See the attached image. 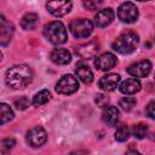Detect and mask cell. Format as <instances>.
Segmentation results:
<instances>
[{
    "mask_svg": "<svg viewBox=\"0 0 155 155\" xmlns=\"http://www.w3.org/2000/svg\"><path fill=\"white\" fill-rule=\"evenodd\" d=\"M33 79V70L25 64H18L11 67L5 75V82L13 90L27 87Z\"/></svg>",
    "mask_w": 155,
    "mask_h": 155,
    "instance_id": "6da1fadb",
    "label": "cell"
},
{
    "mask_svg": "<svg viewBox=\"0 0 155 155\" xmlns=\"http://www.w3.org/2000/svg\"><path fill=\"white\" fill-rule=\"evenodd\" d=\"M138 45V35L134 31H125L119 35L113 42V50L121 54L132 53Z\"/></svg>",
    "mask_w": 155,
    "mask_h": 155,
    "instance_id": "7a4b0ae2",
    "label": "cell"
},
{
    "mask_svg": "<svg viewBox=\"0 0 155 155\" xmlns=\"http://www.w3.org/2000/svg\"><path fill=\"white\" fill-rule=\"evenodd\" d=\"M44 36L46 38L47 41H50L53 45H61L64 44L68 39L67 35V29L63 25V23L58 21L50 22L48 24L45 25L44 28Z\"/></svg>",
    "mask_w": 155,
    "mask_h": 155,
    "instance_id": "3957f363",
    "label": "cell"
},
{
    "mask_svg": "<svg viewBox=\"0 0 155 155\" xmlns=\"http://www.w3.org/2000/svg\"><path fill=\"white\" fill-rule=\"evenodd\" d=\"M69 30L76 39H85L93 31V23L86 18L73 19L69 24Z\"/></svg>",
    "mask_w": 155,
    "mask_h": 155,
    "instance_id": "277c9868",
    "label": "cell"
},
{
    "mask_svg": "<svg viewBox=\"0 0 155 155\" xmlns=\"http://www.w3.org/2000/svg\"><path fill=\"white\" fill-rule=\"evenodd\" d=\"M79 88V81L73 75H63L56 84V91L59 94H71Z\"/></svg>",
    "mask_w": 155,
    "mask_h": 155,
    "instance_id": "5b68a950",
    "label": "cell"
},
{
    "mask_svg": "<svg viewBox=\"0 0 155 155\" xmlns=\"http://www.w3.org/2000/svg\"><path fill=\"white\" fill-rule=\"evenodd\" d=\"M117 17L124 23H133L138 18V8L130 1L124 2L117 8Z\"/></svg>",
    "mask_w": 155,
    "mask_h": 155,
    "instance_id": "8992f818",
    "label": "cell"
},
{
    "mask_svg": "<svg viewBox=\"0 0 155 155\" xmlns=\"http://www.w3.org/2000/svg\"><path fill=\"white\" fill-rule=\"evenodd\" d=\"M47 11L54 17H62L71 10L70 0H47Z\"/></svg>",
    "mask_w": 155,
    "mask_h": 155,
    "instance_id": "52a82bcc",
    "label": "cell"
},
{
    "mask_svg": "<svg viewBox=\"0 0 155 155\" xmlns=\"http://www.w3.org/2000/svg\"><path fill=\"white\" fill-rule=\"evenodd\" d=\"M46 140H47V134L41 126H35L30 128L27 133V142L29 143V145L34 148H39L44 145Z\"/></svg>",
    "mask_w": 155,
    "mask_h": 155,
    "instance_id": "ba28073f",
    "label": "cell"
},
{
    "mask_svg": "<svg viewBox=\"0 0 155 155\" xmlns=\"http://www.w3.org/2000/svg\"><path fill=\"white\" fill-rule=\"evenodd\" d=\"M150 70H151V63L148 59L133 63L127 68V73L133 78H145L149 75Z\"/></svg>",
    "mask_w": 155,
    "mask_h": 155,
    "instance_id": "9c48e42d",
    "label": "cell"
},
{
    "mask_svg": "<svg viewBox=\"0 0 155 155\" xmlns=\"http://www.w3.org/2000/svg\"><path fill=\"white\" fill-rule=\"evenodd\" d=\"M117 63V59L116 57L113 54V53H109V52H105V53H102L101 56H98L94 61V65L97 69L99 70H110L111 68H114Z\"/></svg>",
    "mask_w": 155,
    "mask_h": 155,
    "instance_id": "30bf717a",
    "label": "cell"
},
{
    "mask_svg": "<svg viewBox=\"0 0 155 155\" xmlns=\"http://www.w3.org/2000/svg\"><path fill=\"white\" fill-rule=\"evenodd\" d=\"M119 82H120V75L115 73H109V74L103 75L99 79L98 85L103 91L110 92V91H114L119 86Z\"/></svg>",
    "mask_w": 155,
    "mask_h": 155,
    "instance_id": "8fae6325",
    "label": "cell"
},
{
    "mask_svg": "<svg viewBox=\"0 0 155 155\" xmlns=\"http://www.w3.org/2000/svg\"><path fill=\"white\" fill-rule=\"evenodd\" d=\"M76 54H79L81 58H93L97 52L99 51V45L96 42V41H90V42H86V44H82V45H79L76 48Z\"/></svg>",
    "mask_w": 155,
    "mask_h": 155,
    "instance_id": "7c38bea8",
    "label": "cell"
},
{
    "mask_svg": "<svg viewBox=\"0 0 155 155\" xmlns=\"http://www.w3.org/2000/svg\"><path fill=\"white\" fill-rule=\"evenodd\" d=\"M114 17H115V13L111 8L101 10L94 16V25L98 27V28H104V27L109 25L113 22Z\"/></svg>",
    "mask_w": 155,
    "mask_h": 155,
    "instance_id": "4fadbf2b",
    "label": "cell"
},
{
    "mask_svg": "<svg viewBox=\"0 0 155 155\" xmlns=\"http://www.w3.org/2000/svg\"><path fill=\"white\" fill-rule=\"evenodd\" d=\"M51 61L56 64H59V65H64V64H68L70 63L71 61V54L68 50L65 48H54L52 52H51Z\"/></svg>",
    "mask_w": 155,
    "mask_h": 155,
    "instance_id": "5bb4252c",
    "label": "cell"
},
{
    "mask_svg": "<svg viewBox=\"0 0 155 155\" xmlns=\"http://www.w3.org/2000/svg\"><path fill=\"white\" fill-rule=\"evenodd\" d=\"M140 88H142V85H140L139 80L136 78L127 79V80L122 81L120 85V91L125 94H133V93L140 91Z\"/></svg>",
    "mask_w": 155,
    "mask_h": 155,
    "instance_id": "9a60e30c",
    "label": "cell"
},
{
    "mask_svg": "<svg viewBox=\"0 0 155 155\" xmlns=\"http://www.w3.org/2000/svg\"><path fill=\"white\" fill-rule=\"evenodd\" d=\"M75 74H76V76L84 84H91L93 81V73H92V70L90 69L88 65H86L84 63H80V64L76 65Z\"/></svg>",
    "mask_w": 155,
    "mask_h": 155,
    "instance_id": "2e32d148",
    "label": "cell"
},
{
    "mask_svg": "<svg viewBox=\"0 0 155 155\" xmlns=\"http://www.w3.org/2000/svg\"><path fill=\"white\" fill-rule=\"evenodd\" d=\"M119 109L116 107H113V105H108L105 107L104 111H103V120L104 122H107L108 125L113 126L119 120Z\"/></svg>",
    "mask_w": 155,
    "mask_h": 155,
    "instance_id": "e0dca14e",
    "label": "cell"
},
{
    "mask_svg": "<svg viewBox=\"0 0 155 155\" xmlns=\"http://www.w3.org/2000/svg\"><path fill=\"white\" fill-rule=\"evenodd\" d=\"M38 23H39L38 15L36 13H31V12L25 13L22 17V19H21V27L23 29H25V30H33V29H35L36 25H38Z\"/></svg>",
    "mask_w": 155,
    "mask_h": 155,
    "instance_id": "ac0fdd59",
    "label": "cell"
},
{
    "mask_svg": "<svg viewBox=\"0 0 155 155\" xmlns=\"http://www.w3.org/2000/svg\"><path fill=\"white\" fill-rule=\"evenodd\" d=\"M13 35V27L8 23H4L0 25V45L6 46L10 44Z\"/></svg>",
    "mask_w": 155,
    "mask_h": 155,
    "instance_id": "d6986e66",
    "label": "cell"
},
{
    "mask_svg": "<svg viewBox=\"0 0 155 155\" xmlns=\"http://www.w3.org/2000/svg\"><path fill=\"white\" fill-rule=\"evenodd\" d=\"M13 119V110L6 103H0V126Z\"/></svg>",
    "mask_w": 155,
    "mask_h": 155,
    "instance_id": "ffe728a7",
    "label": "cell"
},
{
    "mask_svg": "<svg viewBox=\"0 0 155 155\" xmlns=\"http://www.w3.org/2000/svg\"><path fill=\"white\" fill-rule=\"evenodd\" d=\"M51 98V93L47 91V90H41L39 91L38 93H35V96L33 97V101L31 103L35 105V107H40V105H44L46 104Z\"/></svg>",
    "mask_w": 155,
    "mask_h": 155,
    "instance_id": "44dd1931",
    "label": "cell"
},
{
    "mask_svg": "<svg viewBox=\"0 0 155 155\" xmlns=\"http://www.w3.org/2000/svg\"><path fill=\"white\" fill-rule=\"evenodd\" d=\"M132 134L138 138V139H143L147 134H148V126L144 124H137L132 127Z\"/></svg>",
    "mask_w": 155,
    "mask_h": 155,
    "instance_id": "7402d4cb",
    "label": "cell"
},
{
    "mask_svg": "<svg viewBox=\"0 0 155 155\" xmlns=\"http://www.w3.org/2000/svg\"><path fill=\"white\" fill-rule=\"evenodd\" d=\"M136 103H137V101H136L134 97H124L122 99H120L119 105L121 107L122 110H125V111H130V110L133 109V107L136 105Z\"/></svg>",
    "mask_w": 155,
    "mask_h": 155,
    "instance_id": "603a6c76",
    "label": "cell"
},
{
    "mask_svg": "<svg viewBox=\"0 0 155 155\" xmlns=\"http://www.w3.org/2000/svg\"><path fill=\"white\" fill-rule=\"evenodd\" d=\"M128 136H130V130L126 126H120L115 131V134H114V137H115V139L117 142H125V140H127Z\"/></svg>",
    "mask_w": 155,
    "mask_h": 155,
    "instance_id": "cb8c5ba5",
    "label": "cell"
},
{
    "mask_svg": "<svg viewBox=\"0 0 155 155\" xmlns=\"http://www.w3.org/2000/svg\"><path fill=\"white\" fill-rule=\"evenodd\" d=\"M103 4V0H82V5L86 10L90 11H94L97 8H99Z\"/></svg>",
    "mask_w": 155,
    "mask_h": 155,
    "instance_id": "d4e9b609",
    "label": "cell"
},
{
    "mask_svg": "<svg viewBox=\"0 0 155 155\" xmlns=\"http://www.w3.org/2000/svg\"><path fill=\"white\" fill-rule=\"evenodd\" d=\"M15 144H16V140H15L13 138H5V139L1 142V150H2L4 153L10 151V150L15 147Z\"/></svg>",
    "mask_w": 155,
    "mask_h": 155,
    "instance_id": "484cf974",
    "label": "cell"
},
{
    "mask_svg": "<svg viewBox=\"0 0 155 155\" xmlns=\"http://www.w3.org/2000/svg\"><path fill=\"white\" fill-rule=\"evenodd\" d=\"M15 107L18 109V110H24L29 107V101L27 97H19L18 99L15 101Z\"/></svg>",
    "mask_w": 155,
    "mask_h": 155,
    "instance_id": "4316f807",
    "label": "cell"
},
{
    "mask_svg": "<svg viewBox=\"0 0 155 155\" xmlns=\"http://www.w3.org/2000/svg\"><path fill=\"white\" fill-rule=\"evenodd\" d=\"M108 102H109V98H108L107 96H104V94H98V96L96 97V103H97V105L101 107V108H105L107 104H108Z\"/></svg>",
    "mask_w": 155,
    "mask_h": 155,
    "instance_id": "83f0119b",
    "label": "cell"
},
{
    "mask_svg": "<svg viewBox=\"0 0 155 155\" xmlns=\"http://www.w3.org/2000/svg\"><path fill=\"white\" fill-rule=\"evenodd\" d=\"M154 109H155V102H154V101H151V102L147 105V109H145V113H147V115H148L150 119H154V117H155Z\"/></svg>",
    "mask_w": 155,
    "mask_h": 155,
    "instance_id": "f1b7e54d",
    "label": "cell"
},
{
    "mask_svg": "<svg viewBox=\"0 0 155 155\" xmlns=\"http://www.w3.org/2000/svg\"><path fill=\"white\" fill-rule=\"evenodd\" d=\"M139 1H147V0H139Z\"/></svg>",
    "mask_w": 155,
    "mask_h": 155,
    "instance_id": "f546056e",
    "label": "cell"
},
{
    "mask_svg": "<svg viewBox=\"0 0 155 155\" xmlns=\"http://www.w3.org/2000/svg\"><path fill=\"white\" fill-rule=\"evenodd\" d=\"M0 59H1V52H0Z\"/></svg>",
    "mask_w": 155,
    "mask_h": 155,
    "instance_id": "4dcf8cb0",
    "label": "cell"
}]
</instances>
